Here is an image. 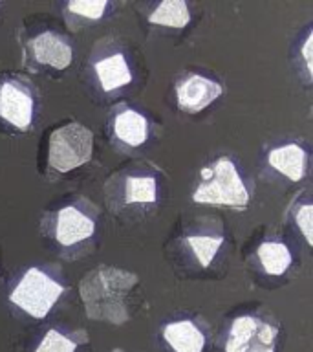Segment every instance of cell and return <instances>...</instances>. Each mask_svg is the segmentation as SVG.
<instances>
[{"label": "cell", "mask_w": 313, "mask_h": 352, "mask_svg": "<svg viewBox=\"0 0 313 352\" xmlns=\"http://www.w3.org/2000/svg\"><path fill=\"white\" fill-rule=\"evenodd\" d=\"M139 275L128 270L99 264L79 283V297L86 318L103 323L125 324L130 319V294Z\"/></svg>", "instance_id": "1"}, {"label": "cell", "mask_w": 313, "mask_h": 352, "mask_svg": "<svg viewBox=\"0 0 313 352\" xmlns=\"http://www.w3.org/2000/svg\"><path fill=\"white\" fill-rule=\"evenodd\" d=\"M97 208L81 197L44 214L40 233L62 252H76L92 242L97 233Z\"/></svg>", "instance_id": "2"}, {"label": "cell", "mask_w": 313, "mask_h": 352, "mask_svg": "<svg viewBox=\"0 0 313 352\" xmlns=\"http://www.w3.org/2000/svg\"><path fill=\"white\" fill-rule=\"evenodd\" d=\"M192 202L246 209L251 202V191L235 162L229 156H220L200 170V182L192 191Z\"/></svg>", "instance_id": "3"}, {"label": "cell", "mask_w": 313, "mask_h": 352, "mask_svg": "<svg viewBox=\"0 0 313 352\" xmlns=\"http://www.w3.org/2000/svg\"><path fill=\"white\" fill-rule=\"evenodd\" d=\"M106 202L114 211L130 206H156L161 197L158 175L147 165H130L115 173L104 186Z\"/></svg>", "instance_id": "4"}, {"label": "cell", "mask_w": 313, "mask_h": 352, "mask_svg": "<svg viewBox=\"0 0 313 352\" xmlns=\"http://www.w3.org/2000/svg\"><path fill=\"white\" fill-rule=\"evenodd\" d=\"M65 292V285L49 272L40 266H32L16 280L10 294V301L30 318L44 319Z\"/></svg>", "instance_id": "5"}, {"label": "cell", "mask_w": 313, "mask_h": 352, "mask_svg": "<svg viewBox=\"0 0 313 352\" xmlns=\"http://www.w3.org/2000/svg\"><path fill=\"white\" fill-rule=\"evenodd\" d=\"M93 156V132L71 121L55 129L48 138V167L59 175L86 165Z\"/></svg>", "instance_id": "6"}, {"label": "cell", "mask_w": 313, "mask_h": 352, "mask_svg": "<svg viewBox=\"0 0 313 352\" xmlns=\"http://www.w3.org/2000/svg\"><path fill=\"white\" fill-rule=\"evenodd\" d=\"M90 76L106 96L119 92L134 81V68L123 44L112 38L99 41L90 55Z\"/></svg>", "instance_id": "7"}, {"label": "cell", "mask_w": 313, "mask_h": 352, "mask_svg": "<svg viewBox=\"0 0 313 352\" xmlns=\"http://www.w3.org/2000/svg\"><path fill=\"white\" fill-rule=\"evenodd\" d=\"M279 327L258 316H238L229 324L224 341L225 352H277Z\"/></svg>", "instance_id": "8"}, {"label": "cell", "mask_w": 313, "mask_h": 352, "mask_svg": "<svg viewBox=\"0 0 313 352\" xmlns=\"http://www.w3.org/2000/svg\"><path fill=\"white\" fill-rule=\"evenodd\" d=\"M35 94L22 77L0 79V121L13 131L26 132L35 120Z\"/></svg>", "instance_id": "9"}, {"label": "cell", "mask_w": 313, "mask_h": 352, "mask_svg": "<svg viewBox=\"0 0 313 352\" xmlns=\"http://www.w3.org/2000/svg\"><path fill=\"white\" fill-rule=\"evenodd\" d=\"M24 55L35 66L51 68V70H66L73 60V46L65 33L55 30H40L27 38L24 44Z\"/></svg>", "instance_id": "10"}, {"label": "cell", "mask_w": 313, "mask_h": 352, "mask_svg": "<svg viewBox=\"0 0 313 352\" xmlns=\"http://www.w3.org/2000/svg\"><path fill=\"white\" fill-rule=\"evenodd\" d=\"M110 138L115 145L125 148H139L150 138V121L143 112L130 104H117L108 121Z\"/></svg>", "instance_id": "11"}, {"label": "cell", "mask_w": 313, "mask_h": 352, "mask_svg": "<svg viewBox=\"0 0 313 352\" xmlns=\"http://www.w3.org/2000/svg\"><path fill=\"white\" fill-rule=\"evenodd\" d=\"M176 103L181 112L198 114L224 94L222 82L205 77L202 74H185L178 79L174 87Z\"/></svg>", "instance_id": "12"}, {"label": "cell", "mask_w": 313, "mask_h": 352, "mask_svg": "<svg viewBox=\"0 0 313 352\" xmlns=\"http://www.w3.org/2000/svg\"><path fill=\"white\" fill-rule=\"evenodd\" d=\"M266 162L279 175L286 176L290 182H302L308 175L310 154L299 143H284L273 147L266 156Z\"/></svg>", "instance_id": "13"}, {"label": "cell", "mask_w": 313, "mask_h": 352, "mask_svg": "<svg viewBox=\"0 0 313 352\" xmlns=\"http://www.w3.org/2000/svg\"><path fill=\"white\" fill-rule=\"evenodd\" d=\"M161 338L172 352H205L207 346V336L192 319L170 321L161 330Z\"/></svg>", "instance_id": "14"}, {"label": "cell", "mask_w": 313, "mask_h": 352, "mask_svg": "<svg viewBox=\"0 0 313 352\" xmlns=\"http://www.w3.org/2000/svg\"><path fill=\"white\" fill-rule=\"evenodd\" d=\"M110 8L112 4L106 0H73V2H66L62 13H65L66 26L77 32L79 28L104 19Z\"/></svg>", "instance_id": "15"}, {"label": "cell", "mask_w": 313, "mask_h": 352, "mask_svg": "<svg viewBox=\"0 0 313 352\" xmlns=\"http://www.w3.org/2000/svg\"><path fill=\"white\" fill-rule=\"evenodd\" d=\"M191 8L185 0H163L150 8L147 21L163 28L183 30L191 22Z\"/></svg>", "instance_id": "16"}, {"label": "cell", "mask_w": 313, "mask_h": 352, "mask_svg": "<svg viewBox=\"0 0 313 352\" xmlns=\"http://www.w3.org/2000/svg\"><path fill=\"white\" fill-rule=\"evenodd\" d=\"M257 258L268 275H284L293 263V255L288 244L280 241H266L257 248Z\"/></svg>", "instance_id": "17"}, {"label": "cell", "mask_w": 313, "mask_h": 352, "mask_svg": "<svg viewBox=\"0 0 313 352\" xmlns=\"http://www.w3.org/2000/svg\"><path fill=\"white\" fill-rule=\"evenodd\" d=\"M183 244L189 248L196 263L202 268H207L224 244V235L222 231H198V233H189L183 236Z\"/></svg>", "instance_id": "18"}, {"label": "cell", "mask_w": 313, "mask_h": 352, "mask_svg": "<svg viewBox=\"0 0 313 352\" xmlns=\"http://www.w3.org/2000/svg\"><path fill=\"white\" fill-rule=\"evenodd\" d=\"M88 341L90 338L86 330L62 332L59 329H49L44 332L33 352H77V349L86 345Z\"/></svg>", "instance_id": "19"}, {"label": "cell", "mask_w": 313, "mask_h": 352, "mask_svg": "<svg viewBox=\"0 0 313 352\" xmlns=\"http://www.w3.org/2000/svg\"><path fill=\"white\" fill-rule=\"evenodd\" d=\"M293 222L301 231V235L304 236L308 246H312V224H313V206L310 198H304L301 200L299 198V204L293 209Z\"/></svg>", "instance_id": "20"}, {"label": "cell", "mask_w": 313, "mask_h": 352, "mask_svg": "<svg viewBox=\"0 0 313 352\" xmlns=\"http://www.w3.org/2000/svg\"><path fill=\"white\" fill-rule=\"evenodd\" d=\"M299 54L302 55V60H304V70H306L308 81H312V32L306 33V38H304Z\"/></svg>", "instance_id": "21"}, {"label": "cell", "mask_w": 313, "mask_h": 352, "mask_svg": "<svg viewBox=\"0 0 313 352\" xmlns=\"http://www.w3.org/2000/svg\"><path fill=\"white\" fill-rule=\"evenodd\" d=\"M112 352H125V351H123V349H114Z\"/></svg>", "instance_id": "22"}]
</instances>
